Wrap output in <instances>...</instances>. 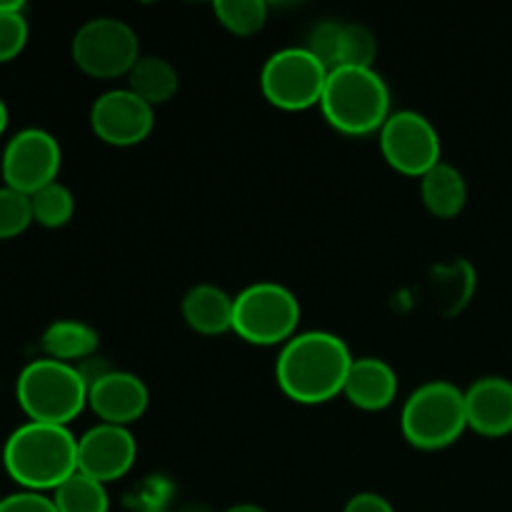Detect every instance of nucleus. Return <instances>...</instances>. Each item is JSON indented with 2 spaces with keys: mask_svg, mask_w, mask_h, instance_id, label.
I'll return each mask as SVG.
<instances>
[{
  "mask_svg": "<svg viewBox=\"0 0 512 512\" xmlns=\"http://www.w3.org/2000/svg\"><path fill=\"white\" fill-rule=\"evenodd\" d=\"M420 198L435 218H458L468 203V183L455 165L440 160L433 170L420 178Z\"/></svg>",
  "mask_w": 512,
  "mask_h": 512,
  "instance_id": "17",
  "label": "nucleus"
},
{
  "mask_svg": "<svg viewBox=\"0 0 512 512\" xmlns=\"http://www.w3.org/2000/svg\"><path fill=\"white\" fill-rule=\"evenodd\" d=\"M213 13L225 30L240 38L260 33L268 23V3L263 0H218Z\"/></svg>",
  "mask_w": 512,
  "mask_h": 512,
  "instance_id": "21",
  "label": "nucleus"
},
{
  "mask_svg": "<svg viewBox=\"0 0 512 512\" xmlns=\"http://www.w3.org/2000/svg\"><path fill=\"white\" fill-rule=\"evenodd\" d=\"M343 395L365 413L390 408L398 398V375L380 358H355L345 380Z\"/></svg>",
  "mask_w": 512,
  "mask_h": 512,
  "instance_id": "15",
  "label": "nucleus"
},
{
  "mask_svg": "<svg viewBox=\"0 0 512 512\" xmlns=\"http://www.w3.org/2000/svg\"><path fill=\"white\" fill-rule=\"evenodd\" d=\"M180 512H213L208 508V505H200V503H193V505H185Z\"/></svg>",
  "mask_w": 512,
  "mask_h": 512,
  "instance_id": "31",
  "label": "nucleus"
},
{
  "mask_svg": "<svg viewBox=\"0 0 512 512\" xmlns=\"http://www.w3.org/2000/svg\"><path fill=\"white\" fill-rule=\"evenodd\" d=\"M125 78H128L130 93L145 100L150 108L173 100V95L180 88L178 70L173 68L170 60L158 58V55H140L138 63L130 68V73Z\"/></svg>",
  "mask_w": 512,
  "mask_h": 512,
  "instance_id": "19",
  "label": "nucleus"
},
{
  "mask_svg": "<svg viewBox=\"0 0 512 512\" xmlns=\"http://www.w3.org/2000/svg\"><path fill=\"white\" fill-rule=\"evenodd\" d=\"M300 300L280 283H253L240 290L233 310V333L240 340L260 348L285 345L298 335Z\"/></svg>",
  "mask_w": 512,
  "mask_h": 512,
  "instance_id": "6",
  "label": "nucleus"
},
{
  "mask_svg": "<svg viewBox=\"0 0 512 512\" xmlns=\"http://www.w3.org/2000/svg\"><path fill=\"white\" fill-rule=\"evenodd\" d=\"M153 512H165V510H153Z\"/></svg>",
  "mask_w": 512,
  "mask_h": 512,
  "instance_id": "32",
  "label": "nucleus"
},
{
  "mask_svg": "<svg viewBox=\"0 0 512 512\" xmlns=\"http://www.w3.org/2000/svg\"><path fill=\"white\" fill-rule=\"evenodd\" d=\"M60 163H63V153L55 135L40 128H25L5 145L0 173L8 188L33 195L58 180Z\"/></svg>",
  "mask_w": 512,
  "mask_h": 512,
  "instance_id": "10",
  "label": "nucleus"
},
{
  "mask_svg": "<svg viewBox=\"0 0 512 512\" xmlns=\"http://www.w3.org/2000/svg\"><path fill=\"white\" fill-rule=\"evenodd\" d=\"M223 512H268V510L260 508V505L243 503V505H233V508H228V510H223Z\"/></svg>",
  "mask_w": 512,
  "mask_h": 512,
  "instance_id": "29",
  "label": "nucleus"
},
{
  "mask_svg": "<svg viewBox=\"0 0 512 512\" xmlns=\"http://www.w3.org/2000/svg\"><path fill=\"white\" fill-rule=\"evenodd\" d=\"M73 60L85 75L113 80L128 75L140 58L135 30L118 18H93L73 38Z\"/></svg>",
  "mask_w": 512,
  "mask_h": 512,
  "instance_id": "8",
  "label": "nucleus"
},
{
  "mask_svg": "<svg viewBox=\"0 0 512 512\" xmlns=\"http://www.w3.org/2000/svg\"><path fill=\"white\" fill-rule=\"evenodd\" d=\"M8 120H10L8 105H5V100L0 98V135H3L5 128H8Z\"/></svg>",
  "mask_w": 512,
  "mask_h": 512,
  "instance_id": "30",
  "label": "nucleus"
},
{
  "mask_svg": "<svg viewBox=\"0 0 512 512\" xmlns=\"http://www.w3.org/2000/svg\"><path fill=\"white\" fill-rule=\"evenodd\" d=\"M53 503L58 512H108L110 500L103 483L88 478L78 470L63 485L53 490Z\"/></svg>",
  "mask_w": 512,
  "mask_h": 512,
  "instance_id": "20",
  "label": "nucleus"
},
{
  "mask_svg": "<svg viewBox=\"0 0 512 512\" xmlns=\"http://www.w3.org/2000/svg\"><path fill=\"white\" fill-rule=\"evenodd\" d=\"M180 310H183L185 323L200 335H225L233 330L235 298H230L218 285H193L185 293Z\"/></svg>",
  "mask_w": 512,
  "mask_h": 512,
  "instance_id": "16",
  "label": "nucleus"
},
{
  "mask_svg": "<svg viewBox=\"0 0 512 512\" xmlns=\"http://www.w3.org/2000/svg\"><path fill=\"white\" fill-rule=\"evenodd\" d=\"M328 75V68L305 45L283 48L265 60L260 70V90L270 105L298 113L320 105Z\"/></svg>",
  "mask_w": 512,
  "mask_h": 512,
  "instance_id": "7",
  "label": "nucleus"
},
{
  "mask_svg": "<svg viewBox=\"0 0 512 512\" xmlns=\"http://www.w3.org/2000/svg\"><path fill=\"white\" fill-rule=\"evenodd\" d=\"M385 163L410 178H423L440 163L443 145L435 125L415 110H398L380 130Z\"/></svg>",
  "mask_w": 512,
  "mask_h": 512,
  "instance_id": "9",
  "label": "nucleus"
},
{
  "mask_svg": "<svg viewBox=\"0 0 512 512\" xmlns=\"http://www.w3.org/2000/svg\"><path fill=\"white\" fill-rule=\"evenodd\" d=\"M323 118L343 135L363 138L383 130L390 113V88L373 68H338L328 75Z\"/></svg>",
  "mask_w": 512,
  "mask_h": 512,
  "instance_id": "3",
  "label": "nucleus"
},
{
  "mask_svg": "<svg viewBox=\"0 0 512 512\" xmlns=\"http://www.w3.org/2000/svg\"><path fill=\"white\" fill-rule=\"evenodd\" d=\"M343 512H395L393 505L378 493H358L348 500Z\"/></svg>",
  "mask_w": 512,
  "mask_h": 512,
  "instance_id": "28",
  "label": "nucleus"
},
{
  "mask_svg": "<svg viewBox=\"0 0 512 512\" xmlns=\"http://www.w3.org/2000/svg\"><path fill=\"white\" fill-rule=\"evenodd\" d=\"M3 468L23 490H55L78 473V438L65 425L28 420L5 440Z\"/></svg>",
  "mask_w": 512,
  "mask_h": 512,
  "instance_id": "2",
  "label": "nucleus"
},
{
  "mask_svg": "<svg viewBox=\"0 0 512 512\" xmlns=\"http://www.w3.org/2000/svg\"><path fill=\"white\" fill-rule=\"evenodd\" d=\"M155 125V108L130 93L128 88L108 90L98 95L90 108V128L95 138L113 148H133L140 145Z\"/></svg>",
  "mask_w": 512,
  "mask_h": 512,
  "instance_id": "11",
  "label": "nucleus"
},
{
  "mask_svg": "<svg viewBox=\"0 0 512 512\" xmlns=\"http://www.w3.org/2000/svg\"><path fill=\"white\" fill-rule=\"evenodd\" d=\"M28 33L25 8L0 13V63H10L23 53V48L28 45Z\"/></svg>",
  "mask_w": 512,
  "mask_h": 512,
  "instance_id": "26",
  "label": "nucleus"
},
{
  "mask_svg": "<svg viewBox=\"0 0 512 512\" xmlns=\"http://www.w3.org/2000/svg\"><path fill=\"white\" fill-rule=\"evenodd\" d=\"M33 223V205L30 195L3 185L0 188V240H10L23 235Z\"/></svg>",
  "mask_w": 512,
  "mask_h": 512,
  "instance_id": "24",
  "label": "nucleus"
},
{
  "mask_svg": "<svg viewBox=\"0 0 512 512\" xmlns=\"http://www.w3.org/2000/svg\"><path fill=\"white\" fill-rule=\"evenodd\" d=\"M375 58H378V40L373 30L360 23H345L340 68H373Z\"/></svg>",
  "mask_w": 512,
  "mask_h": 512,
  "instance_id": "25",
  "label": "nucleus"
},
{
  "mask_svg": "<svg viewBox=\"0 0 512 512\" xmlns=\"http://www.w3.org/2000/svg\"><path fill=\"white\" fill-rule=\"evenodd\" d=\"M30 205H33V223L50 230L68 225L75 213L73 193L63 183H58V180L30 195Z\"/></svg>",
  "mask_w": 512,
  "mask_h": 512,
  "instance_id": "22",
  "label": "nucleus"
},
{
  "mask_svg": "<svg viewBox=\"0 0 512 512\" xmlns=\"http://www.w3.org/2000/svg\"><path fill=\"white\" fill-rule=\"evenodd\" d=\"M343 28L345 23H338V20H320L310 28L308 40H305V48L328 68V73L343 65Z\"/></svg>",
  "mask_w": 512,
  "mask_h": 512,
  "instance_id": "23",
  "label": "nucleus"
},
{
  "mask_svg": "<svg viewBox=\"0 0 512 512\" xmlns=\"http://www.w3.org/2000/svg\"><path fill=\"white\" fill-rule=\"evenodd\" d=\"M135 458L138 443L133 433L120 425L98 423L78 438V470L103 485L128 475Z\"/></svg>",
  "mask_w": 512,
  "mask_h": 512,
  "instance_id": "12",
  "label": "nucleus"
},
{
  "mask_svg": "<svg viewBox=\"0 0 512 512\" xmlns=\"http://www.w3.org/2000/svg\"><path fill=\"white\" fill-rule=\"evenodd\" d=\"M468 428L483 438H505L512 433V380L500 375L480 378L465 390Z\"/></svg>",
  "mask_w": 512,
  "mask_h": 512,
  "instance_id": "14",
  "label": "nucleus"
},
{
  "mask_svg": "<svg viewBox=\"0 0 512 512\" xmlns=\"http://www.w3.org/2000/svg\"><path fill=\"white\" fill-rule=\"evenodd\" d=\"M15 398L33 423L68 428L88 408V385L75 365L40 358L20 370Z\"/></svg>",
  "mask_w": 512,
  "mask_h": 512,
  "instance_id": "4",
  "label": "nucleus"
},
{
  "mask_svg": "<svg viewBox=\"0 0 512 512\" xmlns=\"http://www.w3.org/2000/svg\"><path fill=\"white\" fill-rule=\"evenodd\" d=\"M40 345H43L45 358L78 365L98 353L100 335L93 325L83 320H55L45 328Z\"/></svg>",
  "mask_w": 512,
  "mask_h": 512,
  "instance_id": "18",
  "label": "nucleus"
},
{
  "mask_svg": "<svg viewBox=\"0 0 512 512\" xmlns=\"http://www.w3.org/2000/svg\"><path fill=\"white\" fill-rule=\"evenodd\" d=\"M353 360L340 335L308 330L280 348L275 380L293 403L323 405L343 393Z\"/></svg>",
  "mask_w": 512,
  "mask_h": 512,
  "instance_id": "1",
  "label": "nucleus"
},
{
  "mask_svg": "<svg viewBox=\"0 0 512 512\" xmlns=\"http://www.w3.org/2000/svg\"><path fill=\"white\" fill-rule=\"evenodd\" d=\"M0 512H58L53 498L33 490H20V493L0 498Z\"/></svg>",
  "mask_w": 512,
  "mask_h": 512,
  "instance_id": "27",
  "label": "nucleus"
},
{
  "mask_svg": "<svg viewBox=\"0 0 512 512\" xmlns=\"http://www.w3.org/2000/svg\"><path fill=\"white\" fill-rule=\"evenodd\" d=\"M148 385L128 370H110L105 378L88 388V408L100 418V423L128 428L148 410Z\"/></svg>",
  "mask_w": 512,
  "mask_h": 512,
  "instance_id": "13",
  "label": "nucleus"
},
{
  "mask_svg": "<svg viewBox=\"0 0 512 512\" xmlns=\"http://www.w3.org/2000/svg\"><path fill=\"white\" fill-rule=\"evenodd\" d=\"M400 430L413 448L435 453L450 448L468 430L465 390L448 380H430L420 385L403 405Z\"/></svg>",
  "mask_w": 512,
  "mask_h": 512,
  "instance_id": "5",
  "label": "nucleus"
}]
</instances>
